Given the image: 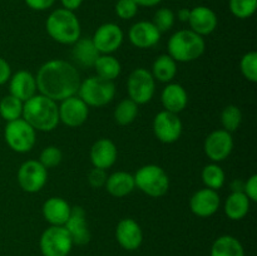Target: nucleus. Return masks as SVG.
<instances>
[{"label":"nucleus","instance_id":"1","mask_svg":"<svg viewBox=\"0 0 257 256\" xmlns=\"http://www.w3.org/2000/svg\"><path fill=\"white\" fill-rule=\"evenodd\" d=\"M35 80L40 94L55 102H62L65 98L77 94L82 82L77 68L62 59H53L44 63L38 70Z\"/></svg>","mask_w":257,"mask_h":256},{"label":"nucleus","instance_id":"2","mask_svg":"<svg viewBox=\"0 0 257 256\" xmlns=\"http://www.w3.org/2000/svg\"><path fill=\"white\" fill-rule=\"evenodd\" d=\"M23 119L35 131L50 132L59 123V112L55 100L43 94L33 95L23 104Z\"/></svg>","mask_w":257,"mask_h":256},{"label":"nucleus","instance_id":"3","mask_svg":"<svg viewBox=\"0 0 257 256\" xmlns=\"http://www.w3.org/2000/svg\"><path fill=\"white\" fill-rule=\"evenodd\" d=\"M48 34L60 44H74L80 38V23L74 12L59 8L52 12L45 23Z\"/></svg>","mask_w":257,"mask_h":256},{"label":"nucleus","instance_id":"4","mask_svg":"<svg viewBox=\"0 0 257 256\" xmlns=\"http://www.w3.org/2000/svg\"><path fill=\"white\" fill-rule=\"evenodd\" d=\"M205 48L203 37L191 29L178 30L168 40V55L176 62H193L205 53Z\"/></svg>","mask_w":257,"mask_h":256},{"label":"nucleus","instance_id":"5","mask_svg":"<svg viewBox=\"0 0 257 256\" xmlns=\"http://www.w3.org/2000/svg\"><path fill=\"white\" fill-rule=\"evenodd\" d=\"M78 94L88 107H103L114 98L115 85L113 80L103 79L95 75L80 82Z\"/></svg>","mask_w":257,"mask_h":256},{"label":"nucleus","instance_id":"6","mask_svg":"<svg viewBox=\"0 0 257 256\" xmlns=\"http://www.w3.org/2000/svg\"><path fill=\"white\" fill-rule=\"evenodd\" d=\"M135 183L138 190L151 197H162L170 188V178L157 165H146L136 172Z\"/></svg>","mask_w":257,"mask_h":256},{"label":"nucleus","instance_id":"7","mask_svg":"<svg viewBox=\"0 0 257 256\" xmlns=\"http://www.w3.org/2000/svg\"><path fill=\"white\" fill-rule=\"evenodd\" d=\"M73 245L72 237L64 226H49L39 241L43 256H68Z\"/></svg>","mask_w":257,"mask_h":256},{"label":"nucleus","instance_id":"8","mask_svg":"<svg viewBox=\"0 0 257 256\" xmlns=\"http://www.w3.org/2000/svg\"><path fill=\"white\" fill-rule=\"evenodd\" d=\"M7 145L18 153H27L35 145V130L23 118L8 122L4 130Z\"/></svg>","mask_w":257,"mask_h":256},{"label":"nucleus","instance_id":"9","mask_svg":"<svg viewBox=\"0 0 257 256\" xmlns=\"http://www.w3.org/2000/svg\"><path fill=\"white\" fill-rule=\"evenodd\" d=\"M128 95L137 104L148 103L155 95L156 79L152 73L145 68H137L130 74L127 80Z\"/></svg>","mask_w":257,"mask_h":256},{"label":"nucleus","instance_id":"10","mask_svg":"<svg viewBox=\"0 0 257 256\" xmlns=\"http://www.w3.org/2000/svg\"><path fill=\"white\" fill-rule=\"evenodd\" d=\"M48 180L47 168L35 160L25 161L18 171V183L23 191L35 193L42 190Z\"/></svg>","mask_w":257,"mask_h":256},{"label":"nucleus","instance_id":"11","mask_svg":"<svg viewBox=\"0 0 257 256\" xmlns=\"http://www.w3.org/2000/svg\"><path fill=\"white\" fill-rule=\"evenodd\" d=\"M153 132L161 142L173 143L181 137L182 122L176 113L162 110L153 119Z\"/></svg>","mask_w":257,"mask_h":256},{"label":"nucleus","instance_id":"12","mask_svg":"<svg viewBox=\"0 0 257 256\" xmlns=\"http://www.w3.org/2000/svg\"><path fill=\"white\" fill-rule=\"evenodd\" d=\"M205 153L213 162L225 161L231 155L233 148V138L230 132L225 130L213 131L205 141Z\"/></svg>","mask_w":257,"mask_h":256},{"label":"nucleus","instance_id":"13","mask_svg":"<svg viewBox=\"0 0 257 256\" xmlns=\"http://www.w3.org/2000/svg\"><path fill=\"white\" fill-rule=\"evenodd\" d=\"M59 112V122L64 123L68 127H79L87 120L89 114L88 105L77 95L65 98L58 105Z\"/></svg>","mask_w":257,"mask_h":256},{"label":"nucleus","instance_id":"14","mask_svg":"<svg viewBox=\"0 0 257 256\" xmlns=\"http://www.w3.org/2000/svg\"><path fill=\"white\" fill-rule=\"evenodd\" d=\"M92 40L100 54H110L122 45L123 32L119 25L105 23L95 30Z\"/></svg>","mask_w":257,"mask_h":256},{"label":"nucleus","instance_id":"15","mask_svg":"<svg viewBox=\"0 0 257 256\" xmlns=\"http://www.w3.org/2000/svg\"><path fill=\"white\" fill-rule=\"evenodd\" d=\"M220 203L217 191L206 187L193 193L190 200V208L198 217H210L217 212Z\"/></svg>","mask_w":257,"mask_h":256},{"label":"nucleus","instance_id":"16","mask_svg":"<svg viewBox=\"0 0 257 256\" xmlns=\"http://www.w3.org/2000/svg\"><path fill=\"white\" fill-rule=\"evenodd\" d=\"M115 238L124 250L135 251L142 245V228L133 218H123L118 222L115 228Z\"/></svg>","mask_w":257,"mask_h":256},{"label":"nucleus","instance_id":"17","mask_svg":"<svg viewBox=\"0 0 257 256\" xmlns=\"http://www.w3.org/2000/svg\"><path fill=\"white\" fill-rule=\"evenodd\" d=\"M64 227L69 232L74 245H87L90 241V231L88 228L87 215H85L84 208L80 206L72 207L70 216L65 222Z\"/></svg>","mask_w":257,"mask_h":256},{"label":"nucleus","instance_id":"18","mask_svg":"<svg viewBox=\"0 0 257 256\" xmlns=\"http://www.w3.org/2000/svg\"><path fill=\"white\" fill-rule=\"evenodd\" d=\"M131 43L141 49L152 48L160 42L161 33L152 22H138L131 27L128 32Z\"/></svg>","mask_w":257,"mask_h":256},{"label":"nucleus","instance_id":"19","mask_svg":"<svg viewBox=\"0 0 257 256\" xmlns=\"http://www.w3.org/2000/svg\"><path fill=\"white\" fill-rule=\"evenodd\" d=\"M191 30L198 35H208L217 28V15L212 9L207 7H196L191 9L190 19H188Z\"/></svg>","mask_w":257,"mask_h":256},{"label":"nucleus","instance_id":"20","mask_svg":"<svg viewBox=\"0 0 257 256\" xmlns=\"http://www.w3.org/2000/svg\"><path fill=\"white\" fill-rule=\"evenodd\" d=\"M37 80L28 70H19L13 74L9 79L10 94L20 99L22 102L30 99L37 94Z\"/></svg>","mask_w":257,"mask_h":256},{"label":"nucleus","instance_id":"21","mask_svg":"<svg viewBox=\"0 0 257 256\" xmlns=\"http://www.w3.org/2000/svg\"><path fill=\"white\" fill-rule=\"evenodd\" d=\"M117 147L108 138H100L90 148V161L93 166L102 170L112 167L117 161Z\"/></svg>","mask_w":257,"mask_h":256},{"label":"nucleus","instance_id":"22","mask_svg":"<svg viewBox=\"0 0 257 256\" xmlns=\"http://www.w3.org/2000/svg\"><path fill=\"white\" fill-rule=\"evenodd\" d=\"M72 207L60 197H50L43 205V216L50 226H64L70 216Z\"/></svg>","mask_w":257,"mask_h":256},{"label":"nucleus","instance_id":"23","mask_svg":"<svg viewBox=\"0 0 257 256\" xmlns=\"http://www.w3.org/2000/svg\"><path fill=\"white\" fill-rule=\"evenodd\" d=\"M161 100H162L165 110L178 114L187 107L188 95L182 85L178 83H171L162 90Z\"/></svg>","mask_w":257,"mask_h":256},{"label":"nucleus","instance_id":"24","mask_svg":"<svg viewBox=\"0 0 257 256\" xmlns=\"http://www.w3.org/2000/svg\"><path fill=\"white\" fill-rule=\"evenodd\" d=\"M99 55L92 38H79L73 44L72 57L82 67H93Z\"/></svg>","mask_w":257,"mask_h":256},{"label":"nucleus","instance_id":"25","mask_svg":"<svg viewBox=\"0 0 257 256\" xmlns=\"http://www.w3.org/2000/svg\"><path fill=\"white\" fill-rule=\"evenodd\" d=\"M104 186L108 192L114 197H124L136 188L135 177L131 173L119 171L108 176Z\"/></svg>","mask_w":257,"mask_h":256},{"label":"nucleus","instance_id":"26","mask_svg":"<svg viewBox=\"0 0 257 256\" xmlns=\"http://www.w3.org/2000/svg\"><path fill=\"white\" fill-rule=\"evenodd\" d=\"M251 201L243 192H232L225 202V213L233 221L241 220L247 215Z\"/></svg>","mask_w":257,"mask_h":256},{"label":"nucleus","instance_id":"27","mask_svg":"<svg viewBox=\"0 0 257 256\" xmlns=\"http://www.w3.org/2000/svg\"><path fill=\"white\" fill-rule=\"evenodd\" d=\"M211 256H245L243 246L236 237L223 235L216 238L211 247Z\"/></svg>","mask_w":257,"mask_h":256},{"label":"nucleus","instance_id":"28","mask_svg":"<svg viewBox=\"0 0 257 256\" xmlns=\"http://www.w3.org/2000/svg\"><path fill=\"white\" fill-rule=\"evenodd\" d=\"M177 74V62L168 54H162L153 62L152 75L162 83H170Z\"/></svg>","mask_w":257,"mask_h":256},{"label":"nucleus","instance_id":"29","mask_svg":"<svg viewBox=\"0 0 257 256\" xmlns=\"http://www.w3.org/2000/svg\"><path fill=\"white\" fill-rule=\"evenodd\" d=\"M94 69L98 77L107 80H114L120 74V63L110 54H100L94 63Z\"/></svg>","mask_w":257,"mask_h":256},{"label":"nucleus","instance_id":"30","mask_svg":"<svg viewBox=\"0 0 257 256\" xmlns=\"http://www.w3.org/2000/svg\"><path fill=\"white\" fill-rule=\"evenodd\" d=\"M23 104L24 102L14 95H5L0 99V117L7 122L19 119L23 115Z\"/></svg>","mask_w":257,"mask_h":256},{"label":"nucleus","instance_id":"31","mask_svg":"<svg viewBox=\"0 0 257 256\" xmlns=\"http://www.w3.org/2000/svg\"><path fill=\"white\" fill-rule=\"evenodd\" d=\"M138 104L131 98L120 100L114 110V119L118 124L128 125L137 118Z\"/></svg>","mask_w":257,"mask_h":256},{"label":"nucleus","instance_id":"32","mask_svg":"<svg viewBox=\"0 0 257 256\" xmlns=\"http://www.w3.org/2000/svg\"><path fill=\"white\" fill-rule=\"evenodd\" d=\"M226 176L222 168L217 163H211L203 167L202 170V181L205 186L211 190H220L225 185Z\"/></svg>","mask_w":257,"mask_h":256},{"label":"nucleus","instance_id":"33","mask_svg":"<svg viewBox=\"0 0 257 256\" xmlns=\"http://www.w3.org/2000/svg\"><path fill=\"white\" fill-rule=\"evenodd\" d=\"M241 122H242V112L237 105H227L221 113V123L223 130L232 133L238 130Z\"/></svg>","mask_w":257,"mask_h":256},{"label":"nucleus","instance_id":"34","mask_svg":"<svg viewBox=\"0 0 257 256\" xmlns=\"http://www.w3.org/2000/svg\"><path fill=\"white\" fill-rule=\"evenodd\" d=\"M230 10L238 19H247L256 12L257 0H230Z\"/></svg>","mask_w":257,"mask_h":256},{"label":"nucleus","instance_id":"35","mask_svg":"<svg viewBox=\"0 0 257 256\" xmlns=\"http://www.w3.org/2000/svg\"><path fill=\"white\" fill-rule=\"evenodd\" d=\"M176 15L175 13L172 12L168 8H161L153 15L152 23L155 24V27L160 30V33L168 32L170 29H172V27L175 25Z\"/></svg>","mask_w":257,"mask_h":256},{"label":"nucleus","instance_id":"36","mask_svg":"<svg viewBox=\"0 0 257 256\" xmlns=\"http://www.w3.org/2000/svg\"><path fill=\"white\" fill-rule=\"evenodd\" d=\"M241 73L250 82H257V53L248 52L242 57L240 63Z\"/></svg>","mask_w":257,"mask_h":256},{"label":"nucleus","instance_id":"37","mask_svg":"<svg viewBox=\"0 0 257 256\" xmlns=\"http://www.w3.org/2000/svg\"><path fill=\"white\" fill-rule=\"evenodd\" d=\"M63 153L55 146H48L42 151L39 157V162L44 166L45 168H53L57 167L60 162H62Z\"/></svg>","mask_w":257,"mask_h":256},{"label":"nucleus","instance_id":"38","mask_svg":"<svg viewBox=\"0 0 257 256\" xmlns=\"http://www.w3.org/2000/svg\"><path fill=\"white\" fill-rule=\"evenodd\" d=\"M138 13V5L135 0H117L115 14L123 20H130L135 18Z\"/></svg>","mask_w":257,"mask_h":256},{"label":"nucleus","instance_id":"39","mask_svg":"<svg viewBox=\"0 0 257 256\" xmlns=\"http://www.w3.org/2000/svg\"><path fill=\"white\" fill-rule=\"evenodd\" d=\"M107 177L108 176L105 170L94 167L93 170H90L89 175H88V182H89V185L92 186L93 188H99L105 185Z\"/></svg>","mask_w":257,"mask_h":256},{"label":"nucleus","instance_id":"40","mask_svg":"<svg viewBox=\"0 0 257 256\" xmlns=\"http://www.w3.org/2000/svg\"><path fill=\"white\" fill-rule=\"evenodd\" d=\"M243 193L248 197V200L256 202L257 201V175H252L243 185Z\"/></svg>","mask_w":257,"mask_h":256},{"label":"nucleus","instance_id":"41","mask_svg":"<svg viewBox=\"0 0 257 256\" xmlns=\"http://www.w3.org/2000/svg\"><path fill=\"white\" fill-rule=\"evenodd\" d=\"M24 2L30 9L37 10V12H43V10L52 8L54 5L55 0H24Z\"/></svg>","mask_w":257,"mask_h":256},{"label":"nucleus","instance_id":"42","mask_svg":"<svg viewBox=\"0 0 257 256\" xmlns=\"http://www.w3.org/2000/svg\"><path fill=\"white\" fill-rule=\"evenodd\" d=\"M10 77H12V68L4 58L0 57V85L9 82Z\"/></svg>","mask_w":257,"mask_h":256},{"label":"nucleus","instance_id":"43","mask_svg":"<svg viewBox=\"0 0 257 256\" xmlns=\"http://www.w3.org/2000/svg\"><path fill=\"white\" fill-rule=\"evenodd\" d=\"M63 8L67 10H70V12H74L78 8H80L83 0H60Z\"/></svg>","mask_w":257,"mask_h":256},{"label":"nucleus","instance_id":"44","mask_svg":"<svg viewBox=\"0 0 257 256\" xmlns=\"http://www.w3.org/2000/svg\"><path fill=\"white\" fill-rule=\"evenodd\" d=\"M161 2H162V0H135V3L138 5V7H146V8L156 7V5L160 4Z\"/></svg>","mask_w":257,"mask_h":256},{"label":"nucleus","instance_id":"45","mask_svg":"<svg viewBox=\"0 0 257 256\" xmlns=\"http://www.w3.org/2000/svg\"><path fill=\"white\" fill-rule=\"evenodd\" d=\"M191 9H187V8H183V9H180L177 13V18L183 23H188V19H190Z\"/></svg>","mask_w":257,"mask_h":256},{"label":"nucleus","instance_id":"46","mask_svg":"<svg viewBox=\"0 0 257 256\" xmlns=\"http://www.w3.org/2000/svg\"><path fill=\"white\" fill-rule=\"evenodd\" d=\"M243 185H245V182H242V181H233V182L231 183L232 192H243Z\"/></svg>","mask_w":257,"mask_h":256}]
</instances>
